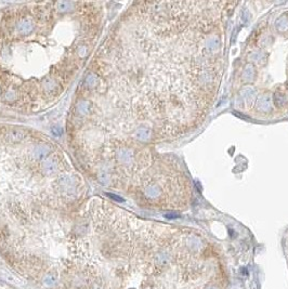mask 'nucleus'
Returning <instances> with one entry per match:
<instances>
[{"instance_id": "nucleus-1", "label": "nucleus", "mask_w": 288, "mask_h": 289, "mask_svg": "<svg viewBox=\"0 0 288 289\" xmlns=\"http://www.w3.org/2000/svg\"><path fill=\"white\" fill-rule=\"evenodd\" d=\"M1 272H2V276L5 280H9V282L13 283V284H15V285H23L24 284L19 277H15L14 275L11 274L10 272L7 273V271H1Z\"/></svg>"}]
</instances>
